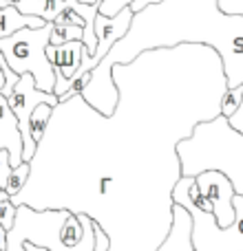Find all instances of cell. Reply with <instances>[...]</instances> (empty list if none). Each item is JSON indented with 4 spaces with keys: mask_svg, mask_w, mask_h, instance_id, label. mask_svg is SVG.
Instances as JSON below:
<instances>
[{
    "mask_svg": "<svg viewBox=\"0 0 243 251\" xmlns=\"http://www.w3.org/2000/svg\"><path fill=\"white\" fill-rule=\"evenodd\" d=\"M118 104L102 115L73 95L51 110L13 205L87 214L109 251H157L173 225L182 178L177 143L221 115L228 88L219 53L182 42L113 64Z\"/></svg>",
    "mask_w": 243,
    "mask_h": 251,
    "instance_id": "obj_1",
    "label": "cell"
},
{
    "mask_svg": "<svg viewBox=\"0 0 243 251\" xmlns=\"http://www.w3.org/2000/svg\"><path fill=\"white\" fill-rule=\"evenodd\" d=\"M182 42L213 47L223 62L228 88L243 84V16L223 13L217 0H159L133 13L124 38L89 71V84L80 95L97 113L111 115L118 104L111 66L126 64L148 49Z\"/></svg>",
    "mask_w": 243,
    "mask_h": 251,
    "instance_id": "obj_2",
    "label": "cell"
},
{
    "mask_svg": "<svg viewBox=\"0 0 243 251\" xmlns=\"http://www.w3.org/2000/svg\"><path fill=\"white\" fill-rule=\"evenodd\" d=\"M182 176H197L204 170H221L230 178L235 194H243V134L217 115L195 126L188 139L177 143Z\"/></svg>",
    "mask_w": 243,
    "mask_h": 251,
    "instance_id": "obj_3",
    "label": "cell"
},
{
    "mask_svg": "<svg viewBox=\"0 0 243 251\" xmlns=\"http://www.w3.org/2000/svg\"><path fill=\"white\" fill-rule=\"evenodd\" d=\"M195 176H182L173 190V201L188 209L192 221L190 243L195 251H243V194L232 196L235 221L219 227L213 212L197 207L190 199V185Z\"/></svg>",
    "mask_w": 243,
    "mask_h": 251,
    "instance_id": "obj_4",
    "label": "cell"
},
{
    "mask_svg": "<svg viewBox=\"0 0 243 251\" xmlns=\"http://www.w3.org/2000/svg\"><path fill=\"white\" fill-rule=\"evenodd\" d=\"M51 26L53 22H47L42 26H25L0 40V51L9 69L18 75L31 73L35 86L47 93H53V86H56V71L47 57Z\"/></svg>",
    "mask_w": 243,
    "mask_h": 251,
    "instance_id": "obj_5",
    "label": "cell"
},
{
    "mask_svg": "<svg viewBox=\"0 0 243 251\" xmlns=\"http://www.w3.org/2000/svg\"><path fill=\"white\" fill-rule=\"evenodd\" d=\"M71 212L66 209H33L29 205H16L13 229L27 240L49 251H93L95 249V223L87 214H78L84 234L78 245L66 247L60 240V227Z\"/></svg>",
    "mask_w": 243,
    "mask_h": 251,
    "instance_id": "obj_6",
    "label": "cell"
},
{
    "mask_svg": "<svg viewBox=\"0 0 243 251\" xmlns=\"http://www.w3.org/2000/svg\"><path fill=\"white\" fill-rule=\"evenodd\" d=\"M7 101L11 106L13 115L18 119V126H20V134H22V161H31L33 156L35 148L38 143L31 139V132H29V119H31V113L38 104H51L56 106L58 97L56 93H47V91H40L33 82V75L31 73H22L20 79L16 82V86L11 88V93L7 95Z\"/></svg>",
    "mask_w": 243,
    "mask_h": 251,
    "instance_id": "obj_7",
    "label": "cell"
},
{
    "mask_svg": "<svg viewBox=\"0 0 243 251\" xmlns=\"http://www.w3.org/2000/svg\"><path fill=\"white\" fill-rule=\"evenodd\" d=\"M130 20H133V9L130 7H124L122 11L115 13V16H102V13L97 11V16H95V38H97L95 53H93L89 60H82V64L78 66V71L71 75L69 86H71V82L80 79L84 73L95 69V66L104 60L106 53L111 51V47H113L120 38H124V33L130 26Z\"/></svg>",
    "mask_w": 243,
    "mask_h": 251,
    "instance_id": "obj_8",
    "label": "cell"
},
{
    "mask_svg": "<svg viewBox=\"0 0 243 251\" xmlns=\"http://www.w3.org/2000/svg\"><path fill=\"white\" fill-rule=\"evenodd\" d=\"M195 185L213 207V216L219 227H228L235 221V187L221 170H204L195 176Z\"/></svg>",
    "mask_w": 243,
    "mask_h": 251,
    "instance_id": "obj_9",
    "label": "cell"
},
{
    "mask_svg": "<svg viewBox=\"0 0 243 251\" xmlns=\"http://www.w3.org/2000/svg\"><path fill=\"white\" fill-rule=\"evenodd\" d=\"M82 53H84L82 40H69L64 44H47V57L53 64V71H56L53 93H56L58 100L69 91V79L78 71L80 62H82Z\"/></svg>",
    "mask_w": 243,
    "mask_h": 251,
    "instance_id": "obj_10",
    "label": "cell"
},
{
    "mask_svg": "<svg viewBox=\"0 0 243 251\" xmlns=\"http://www.w3.org/2000/svg\"><path fill=\"white\" fill-rule=\"evenodd\" d=\"M0 150L9 152L11 168L22 163V134L7 97L0 93Z\"/></svg>",
    "mask_w": 243,
    "mask_h": 251,
    "instance_id": "obj_11",
    "label": "cell"
},
{
    "mask_svg": "<svg viewBox=\"0 0 243 251\" xmlns=\"http://www.w3.org/2000/svg\"><path fill=\"white\" fill-rule=\"evenodd\" d=\"M190 229L192 221L186 207H182L179 203H175L173 207V225H170L168 236L164 238V243L157 247V251H195L190 243Z\"/></svg>",
    "mask_w": 243,
    "mask_h": 251,
    "instance_id": "obj_12",
    "label": "cell"
},
{
    "mask_svg": "<svg viewBox=\"0 0 243 251\" xmlns=\"http://www.w3.org/2000/svg\"><path fill=\"white\" fill-rule=\"evenodd\" d=\"M42 25H47L42 18L22 13L20 9L16 7V2L7 4V7H0V40L16 33V31H20V29H25V26H42Z\"/></svg>",
    "mask_w": 243,
    "mask_h": 251,
    "instance_id": "obj_13",
    "label": "cell"
},
{
    "mask_svg": "<svg viewBox=\"0 0 243 251\" xmlns=\"http://www.w3.org/2000/svg\"><path fill=\"white\" fill-rule=\"evenodd\" d=\"M69 4V0H18L16 7L22 13L29 16H38L44 22H53L58 18V13Z\"/></svg>",
    "mask_w": 243,
    "mask_h": 251,
    "instance_id": "obj_14",
    "label": "cell"
},
{
    "mask_svg": "<svg viewBox=\"0 0 243 251\" xmlns=\"http://www.w3.org/2000/svg\"><path fill=\"white\" fill-rule=\"evenodd\" d=\"M51 110L53 106L51 104H38L33 108V113H31V119H29V132H31V139H33L35 143L42 139L44 134V128H47L49 119H51Z\"/></svg>",
    "mask_w": 243,
    "mask_h": 251,
    "instance_id": "obj_15",
    "label": "cell"
},
{
    "mask_svg": "<svg viewBox=\"0 0 243 251\" xmlns=\"http://www.w3.org/2000/svg\"><path fill=\"white\" fill-rule=\"evenodd\" d=\"M82 38H84V26L64 25V22H53L49 44H64V42H69V40H82Z\"/></svg>",
    "mask_w": 243,
    "mask_h": 251,
    "instance_id": "obj_16",
    "label": "cell"
},
{
    "mask_svg": "<svg viewBox=\"0 0 243 251\" xmlns=\"http://www.w3.org/2000/svg\"><path fill=\"white\" fill-rule=\"evenodd\" d=\"M82 234H84V227H82L80 216L78 214H69V216L64 218V223H62V227H60V240L66 245V247H73V245L80 243Z\"/></svg>",
    "mask_w": 243,
    "mask_h": 251,
    "instance_id": "obj_17",
    "label": "cell"
},
{
    "mask_svg": "<svg viewBox=\"0 0 243 251\" xmlns=\"http://www.w3.org/2000/svg\"><path fill=\"white\" fill-rule=\"evenodd\" d=\"M27 178H29V161H22V163L16 165V168L11 170V174H9V181H7V194H9V199H11L13 194H18V192L25 187Z\"/></svg>",
    "mask_w": 243,
    "mask_h": 251,
    "instance_id": "obj_18",
    "label": "cell"
},
{
    "mask_svg": "<svg viewBox=\"0 0 243 251\" xmlns=\"http://www.w3.org/2000/svg\"><path fill=\"white\" fill-rule=\"evenodd\" d=\"M241 101H243V84H239L235 88H226V93L221 97V115L223 117H230L239 108Z\"/></svg>",
    "mask_w": 243,
    "mask_h": 251,
    "instance_id": "obj_19",
    "label": "cell"
},
{
    "mask_svg": "<svg viewBox=\"0 0 243 251\" xmlns=\"http://www.w3.org/2000/svg\"><path fill=\"white\" fill-rule=\"evenodd\" d=\"M13 221H16V205L9 199L0 201V225L9 231L13 227Z\"/></svg>",
    "mask_w": 243,
    "mask_h": 251,
    "instance_id": "obj_20",
    "label": "cell"
},
{
    "mask_svg": "<svg viewBox=\"0 0 243 251\" xmlns=\"http://www.w3.org/2000/svg\"><path fill=\"white\" fill-rule=\"evenodd\" d=\"M130 2H133V0H100L97 11H100L102 16H115V13L122 11L124 7H128Z\"/></svg>",
    "mask_w": 243,
    "mask_h": 251,
    "instance_id": "obj_21",
    "label": "cell"
},
{
    "mask_svg": "<svg viewBox=\"0 0 243 251\" xmlns=\"http://www.w3.org/2000/svg\"><path fill=\"white\" fill-rule=\"evenodd\" d=\"M11 161H9V152L7 150H0V190L7 192V181H9V174H11Z\"/></svg>",
    "mask_w": 243,
    "mask_h": 251,
    "instance_id": "obj_22",
    "label": "cell"
},
{
    "mask_svg": "<svg viewBox=\"0 0 243 251\" xmlns=\"http://www.w3.org/2000/svg\"><path fill=\"white\" fill-rule=\"evenodd\" d=\"M7 251H27L25 249V238H22L13 227L7 231Z\"/></svg>",
    "mask_w": 243,
    "mask_h": 251,
    "instance_id": "obj_23",
    "label": "cell"
},
{
    "mask_svg": "<svg viewBox=\"0 0 243 251\" xmlns=\"http://www.w3.org/2000/svg\"><path fill=\"white\" fill-rule=\"evenodd\" d=\"M219 9L223 13H235V16H243V0H217Z\"/></svg>",
    "mask_w": 243,
    "mask_h": 251,
    "instance_id": "obj_24",
    "label": "cell"
},
{
    "mask_svg": "<svg viewBox=\"0 0 243 251\" xmlns=\"http://www.w3.org/2000/svg\"><path fill=\"white\" fill-rule=\"evenodd\" d=\"M228 124H230L232 128H235V130H239V132L243 134V101L239 104V108H237L235 113H232L230 117H228Z\"/></svg>",
    "mask_w": 243,
    "mask_h": 251,
    "instance_id": "obj_25",
    "label": "cell"
},
{
    "mask_svg": "<svg viewBox=\"0 0 243 251\" xmlns=\"http://www.w3.org/2000/svg\"><path fill=\"white\" fill-rule=\"evenodd\" d=\"M0 251H7V229L0 225Z\"/></svg>",
    "mask_w": 243,
    "mask_h": 251,
    "instance_id": "obj_26",
    "label": "cell"
},
{
    "mask_svg": "<svg viewBox=\"0 0 243 251\" xmlns=\"http://www.w3.org/2000/svg\"><path fill=\"white\" fill-rule=\"evenodd\" d=\"M4 82H7V77H4V69L0 66V93H2V88H4Z\"/></svg>",
    "mask_w": 243,
    "mask_h": 251,
    "instance_id": "obj_27",
    "label": "cell"
},
{
    "mask_svg": "<svg viewBox=\"0 0 243 251\" xmlns=\"http://www.w3.org/2000/svg\"><path fill=\"white\" fill-rule=\"evenodd\" d=\"M4 199H9V194L4 190H0V201H4Z\"/></svg>",
    "mask_w": 243,
    "mask_h": 251,
    "instance_id": "obj_28",
    "label": "cell"
},
{
    "mask_svg": "<svg viewBox=\"0 0 243 251\" xmlns=\"http://www.w3.org/2000/svg\"><path fill=\"white\" fill-rule=\"evenodd\" d=\"M80 2H100V0H80Z\"/></svg>",
    "mask_w": 243,
    "mask_h": 251,
    "instance_id": "obj_29",
    "label": "cell"
},
{
    "mask_svg": "<svg viewBox=\"0 0 243 251\" xmlns=\"http://www.w3.org/2000/svg\"><path fill=\"white\" fill-rule=\"evenodd\" d=\"M148 2H159V0H148Z\"/></svg>",
    "mask_w": 243,
    "mask_h": 251,
    "instance_id": "obj_30",
    "label": "cell"
},
{
    "mask_svg": "<svg viewBox=\"0 0 243 251\" xmlns=\"http://www.w3.org/2000/svg\"><path fill=\"white\" fill-rule=\"evenodd\" d=\"M9 2H18V0H9Z\"/></svg>",
    "mask_w": 243,
    "mask_h": 251,
    "instance_id": "obj_31",
    "label": "cell"
}]
</instances>
